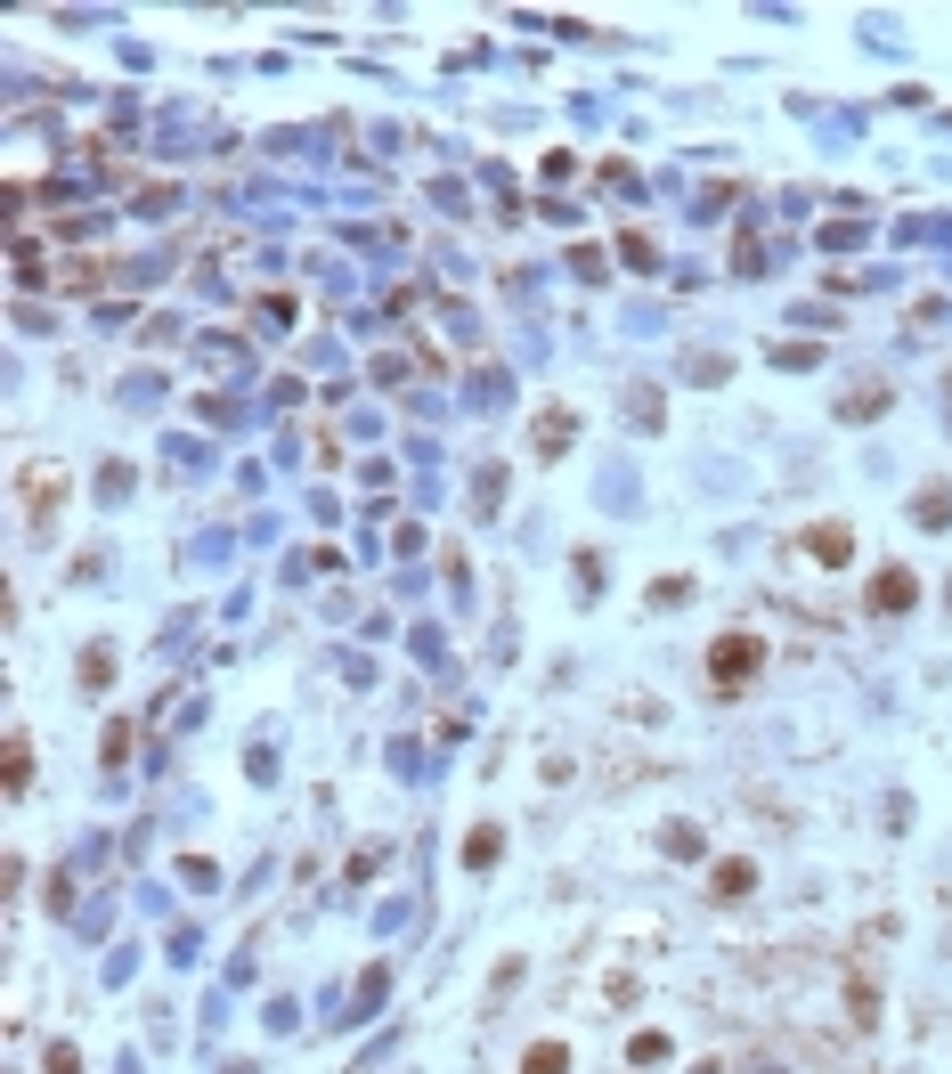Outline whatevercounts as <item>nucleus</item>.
Masks as SVG:
<instances>
[{"instance_id":"f257e3e1","label":"nucleus","mask_w":952,"mask_h":1074,"mask_svg":"<svg viewBox=\"0 0 952 1074\" xmlns=\"http://www.w3.org/2000/svg\"><path fill=\"white\" fill-rule=\"evenodd\" d=\"M757 660H765V651H757V643H749V635H733V643H717V660H708V676H717V684H725V692H733V684H741V676H749V668H757Z\"/></svg>"},{"instance_id":"f03ea898","label":"nucleus","mask_w":952,"mask_h":1074,"mask_svg":"<svg viewBox=\"0 0 952 1074\" xmlns=\"http://www.w3.org/2000/svg\"><path fill=\"white\" fill-rule=\"evenodd\" d=\"M912 603H920L912 570H879V586H871V611H912Z\"/></svg>"},{"instance_id":"7ed1b4c3","label":"nucleus","mask_w":952,"mask_h":1074,"mask_svg":"<svg viewBox=\"0 0 952 1074\" xmlns=\"http://www.w3.org/2000/svg\"><path fill=\"white\" fill-rule=\"evenodd\" d=\"M562 1066H570V1050H562V1042H538V1050H529V1066H521V1074H562Z\"/></svg>"},{"instance_id":"20e7f679","label":"nucleus","mask_w":952,"mask_h":1074,"mask_svg":"<svg viewBox=\"0 0 952 1074\" xmlns=\"http://www.w3.org/2000/svg\"><path fill=\"white\" fill-rule=\"evenodd\" d=\"M806 546H814V562H847V529H814Z\"/></svg>"},{"instance_id":"39448f33","label":"nucleus","mask_w":952,"mask_h":1074,"mask_svg":"<svg viewBox=\"0 0 952 1074\" xmlns=\"http://www.w3.org/2000/svg\"><path fill=\"white\" fill-rule=\"evenodd\" d=\"M749 879H757L749 863H717V895H749Z\"/></svg>"}]
</instances>
